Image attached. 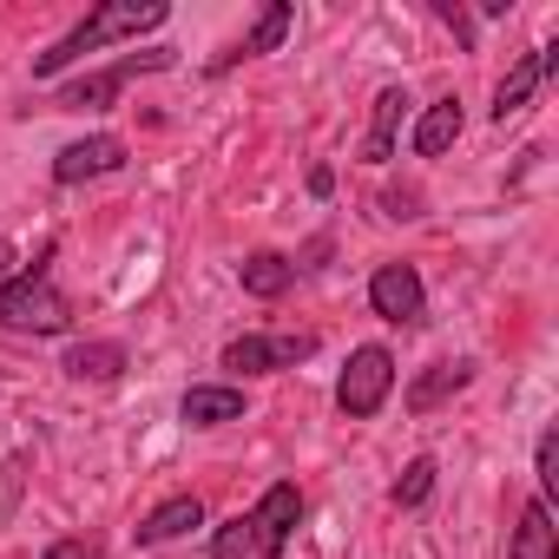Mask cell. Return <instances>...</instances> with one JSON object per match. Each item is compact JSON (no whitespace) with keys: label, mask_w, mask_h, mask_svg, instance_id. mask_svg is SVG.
<instances>
[{"label":"cell","mask_w":559,"mask_h":559,"mask_svg":"<svg viewBox=\"0 0 559 559\" xmlns=\"http://www.w3.org/2000/svg\"><path fill=\"white\" fill-rule=\"evenodd\" d=\"M533 467H539V500H552V493H559V435H552V428L539 435V454H533Z\"/></svg>","instance_id":"20"},{"label":"cell","mask_w":559,"mask_h":559,"mask_svg":"<svg viewBox=\"0 0 559 559\" xmlns=\"http://www.w3.org/2000/svg\"><path fill=\"white\" fill-rule=\"evenodd\" d=\"M198 520H204V500H198V493H171L165 507H152V513L139 520V546H165V539H185Z\"/></svg>","instance_id":"11"},{"label":"cell","mask_w":559,"mask_h":559,"mask_svg":"<svg viewBox=\"0 0 559 559\" xmlns=\"http://www.w3.org/2000/svg\"><path fill=\"white\" fill-rule=\"evenodd\" d=\"M165 21H171L165 0H99V8H93L67 40H53L47 53H34V80H53V73H67L73 60H86V53H99V47H112V40H139V34H152V27H165Z\"/></svg>","instance_id":"1"},{"label":"cell","mask_w":559,"mask_h":559,"mask_svg":"<svg viewBox=\"0 0 559 559\" xmlns=\"http://www.w3.org/2000/svg\"><path fill=\"white\" fill-rule=\"evenodd\" d=\"M178 415H185L191 428H224V421H243V389H224V382H198V389H185Z\"/></svg>","instance_id":"9"},{"label":"cell","mask_w":559,"mask_h":559,"mask_svg":"<svg viewBox=\"0 0 559 559\" xmlns=\"http://www.w3.org/2000/svg\"><path fill=\"white\" fill-rule=\"evenodd\" d=\"M14 263H21V250H14L8 237H0V284H8V276H14Z\"/></svg>","instance_id":"23"},{"label":"cell","mask_w":559,"mask_h":559,"mask_svg":"<svg viewBox=\"0 0 559 559\" xmlns=\"http://www.w3.org/2000/svg\"><path fill=\"white\" fill-rule=\"evenodd\" d=\"M435 14H441V21H448V27H454V34H461V40H474V21H467V14H461V8H448V0H441V8H435Z\"/></svg>","instance_id":"22"},{"label":"cell","mask_w":559,"mask_h":559,"mask_svg":"<svg viewBox=\"0 0 559 559\" xmlns=\"http://www.w3.org/2000/svg\"><path fill=\"white\" fill-rule=\"evenodd\" d=\"M389 389H395V356L369 343V349L349 356V369H343V382H336V408H343L349 421H369V415H382Z\"/></svg>","instance_id":"4"},{"label":"cell","mask_w":559,"mask_h":559,"mask_svg":"<svg viewBox=\"0 0 559 559\" xmlns=\"http://www.w3.org/2000/svg\"><path fill=\"white\" fill-rule=\"evenodd\" d=\"M237 276H243V290H250V297L276 304V297L297 284V263H290V257H276V250H250V257L237 263Z\"/></svg>","instance_id":"14"},{"label":"cell","mask_w":559,"mask_h":559,"mask_svg":"<svg viewBox=\"0 0 559 559\" xmlns=\"http://www.w3.org/2000/svg\"><path fill=\"white\" fill-rule=\"evenodd\" d=\"M402 112H408V93H402V86H382V93H376V126H369V139H362V158H369V165H389V158H395Z\"/></svg>","instance_id":"15"},{"label":"cell","mask_w":559,"mask_h":559,"mask_svg":"<svg viewBox=\"0 0 559 559\" xmlns=\"http://www.w3.org/2000/svg\"><path fill=\"white\" fill-rule=\"evenodd\" d=\"M539 80H546V53H520V60H513V73L493 86V119H500V126H507V119H520V112L533 106Z\"/></svg>","instance_id":"10"},{"label":"cell","mask_w":559,"mask_h":559,"mask_svg":"<svg viewBox=\"0 0 559 559\" xmlns=\"http://www.w3.org/2000/svg\"><path fill=\"white\" fill-rule=\"evenodd\" d=\"M290 21H297V14H290V0H270V8L257 14V27H250V34H243V40H237V47H230V53H224L217 67H237V60L276 53V47H284V34H290Z\"/></svg>","instance_id":"13"},{"label":"cell","mask_w":559,"mask_h":559,"mask_svg":"<svg viewBox=\"0 0 559 559\" xmlns=\"http://www.w3.org/2000/svg\"><path fill=\"white\" fill-rule=\"evenodd\" d=\"M67 323H73V310H67V297L53 290L47 263L14 270L8 284H0V330H21V336H60Z\"/></svg>","instance_id":"3"},{"label":"cell","mask_w":559,"mask_h":559,"mask_svg":"<svg viewBox=\"0 0 559 559\" xmlns=\"http://www.w3.org/2000/svg\"><path fill=\"white\" fill-rule=\"evenodd\" d=\"M47 559H99V546H86V539H53Z\"/></svg>","instance_id":"21"},{"label":"cell","mask_w":559,"mask_h":559,"mask_svg":"<svg viewBox=\"0 0 559 559\" xmlns=\"http://www.w3.org/2000/svg\"><path fill=\"white\" fill-rule=\"evenodd\" d=\"M467 382H474V369H467V362H435L421 382H408V395H402V402H408L415 415H428V408H441L448 395H461Z\"/></svg>","instance_id":"16"},{"label":"cell","mask_w":559,"mask_h":559,"mask_svg":"<svg viewBox=\"0 0 559 559\" xmlns=\"http://www.w3.org/2000/svg\"><path fill=\"white\" fill-rule=\"evenodd\" d=\"M507 559H559V533H552V507L546 500H526L520 507V526H513Z\"/></svg>","instance_id":"12"},{"label":"cell","mask_w":559,"mask_h":559,"mask_svg":"<svg viewBox=\"0 0 559 559\" xmlns=\"http://www.w3.org/2000/svg\"><path fill=\"white\" fill-rule=\"evenodd\" d=\"M317 356V336H237L224 343V369L237 376H276V369H297Z\"/></svg>","instance_id":"6"},{"label":"cell","mask_w":559,"mask_h":559,"mask_svg":"<svg viewBox=\"0 0 559 559\" xmlns=\"http://www.w3.org/2000/svg\"><path fill=\"white\" fill-rule=\"evenodd\" d=\"M165 67H171V53H132V60H119V67H99V73H86V80L60 86V93H53V106H60V112H106V106L126 93V80H132V73H165Z\"/></svg>","instance_id":"5"},{"label":"cell","mask_w":559,"mask_h":559,"mask_svg":"<svg viewBox=\"0 0 559 559\" xmlns=\"http://www.w3.org/2000/svg\"><path fill=\"white\" fill-rule=\"evenodd\" d=\"M369 304H376V317L382 323H421L428 317V290H421V270L415 263H382L376 276H369Z\"/></svg>","instance_id":"7"},{"label":"cell","mask_w":559,"mask_h":559,"mask_svg":"<svg viewBox=\"0 0 559 559\" xmlns=\"http://www.w3.org/2000/svg\"><path fill=\"white\" fill-rule=\"evenodd\" d=\"M297 520H304L297 480H276L250 513H237V520H224V526L211 533V559H276Z\"/></svg>","instance_id":"2"},{"label":"cell","mask_w":559,"mask_h":559,"mask_svg":"<svg viewBox=\"0 0 559 559\" xmlns=\"http://www.w3.org/2000/svg\"><path fill=\"white\" fill-rule=\"evenodd\" d=\"M67 376L73 382H119L126 376V349L119 343H73L67 349Z\"/></svg>","instance_id":"18"},{"label":"cell","mask_w":559,"mask_h":559,"mask_svg":"<svg viewBox=\"0 0 559 559\" xmlns=\"http://www.w3.org/2000/svg\"><path fill=\"white\" fill-rule=\"evenodd\" d=\"M428 493H435V461L421 454V461L402 467V480H395V507H421Z\"/></svg>","instance_id":"19"},{"label":"cell","mask_w":559,"mask_h":559,"mask_svg":"<svg viewBox=\"0 0 559 559\" xmlns=\"http://www.w3.org/2000/svg\"><path fill=\"white\" fill-rule=\"evenodd\" d=\"M126 165V139H112V132H93V139H73L60 158H53V178L60 185H86V178H106V171H119Z\"/></svg>","instance_id":"8"},{"label":"cell","mask_w":559,"mask_h":559,"mask_svg":"<svg viewBox=\"0 0 559 559\" xmlns=\"http://www.w3.org/2000/svg\"><path fill=\"white\" fill-rule=\"evenodd\" d=\"M454 139H461V99L448 93V99H435V106L421 112V126H415V152H421V158H441Z\"/></svg>","instance_id":"17"}]
</instances>
